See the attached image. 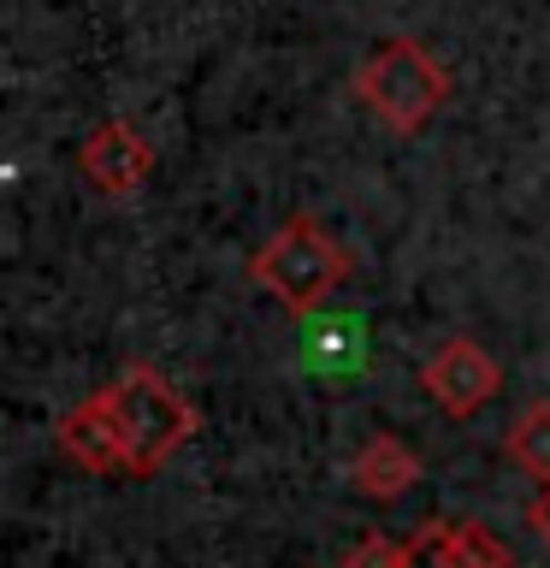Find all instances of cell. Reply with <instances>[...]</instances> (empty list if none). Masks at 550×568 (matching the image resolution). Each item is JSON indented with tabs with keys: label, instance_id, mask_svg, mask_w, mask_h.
Returning a JSON list of instances; mask_svg holds the SVG:
<instances>
[{
	"label": "cell",
	"instance_id": "12",
	"mask_svg": "<svg viewBox=\"0 0 550 568\" xmlns=\"http://www.w3.org/2000/svg\"><path fill=\"white\" fill-rule=\"evenodd\" d=\"M344 568H403V545H397V539H385V532H367V539H355V545H349Z\"/></svg>",
	"mask_w": 550,
	"mask_h": 568
},
{
	"label": "cell",
	"instance_id": "5",
	"mask_svg": "<svg viewBox=\"0 0 550 568\" xmlns=\"http://www.w3.org/2000/svg\"><path fill=\"white\" fill-rule=\"evenodd\" d=\"M420 385L432 390L450 415H473V408H486L497 397L503 373H497V362L473 344V337H444L432 349V362H426V373H420Z\"/></svg>",
	"mask_w": 550,
	"mask_h": 568
},
{
	"label": "cell",
	"instance_id": "13",
	"mask_svg": "<svg viewBox=\"0 0 550 568\" xmlns=\"http://www.w3.org/2000/svg\"><path fill=\"white\" fill-rule=\"evenodd\" d=\"M527 521H532V532H539V539L550 545V486L532 497V509H527Z\"/></svg>",
	"mask_w": 550,
	"mask_h": 568
},
{
	"label": "cell",
	"instance_id": "7",
	"mask_svg": "<svg viewBox=\"0 0 550 568\" xmlns=\"http://www.w3.org/2000/svg\"><path fill=\"white\" fill-rule=\"evenodd\" d=\"M149 160H154V154H149V142H142L124 119L101 124V131L83 142V172L95 178L101 190H113V195H119V190H131L136 178L149 172Z\"/></svg>",
	"mask_w": 550,
	"mask_h": 568
},
{
	"label": "cell",
	"instance_id": "6",
	"mask_svg": "<svg viewBox=\"0 0 550 568\" xmlns=\"http://www.w3.org/2000/svg\"><path fill=\"white\" fill-rule=\"evenodd\" d=\"M60 450L71 462H83L89 474H124V438H119V420L113 408H106V397L95 390V397H83L71 415H60Z\"/></svg>",
	"mask_w": 550,
	"mask_h": 568
},
{
	"label": "cell",
	"instance_id": "1",
	"mask_svg": "<svg viewBox=\"0 0 550 568\" xmlns=\"http://www.w3.org/2000/svg\"><path fill=\"white\" fill-rule=\"evenodd\" d=\"M248 273H255V284H266L284 308L314 314L319 302L349 278V248L337 243L319 220L296 213V220H284L273 237H266V248H255Z\"/></svg>",
	"mask_w": 550,
	"mask_h": 568
},
{
	"label": "cell",
	"instance_id": "11",
	"mask_svg": "<svg viewBox=\"0 0 550 568\" xmlns=\"http://www.w3.org/2000/svg\"><path fill=\"white\" fill-rule=\"evenodd\" d=\"M403 568H461L456 550H450V532L438 527H420L415 539H403Z\"/></svg>",
	"mask_w": 550,
	"mask_h": 568
},
{
	"label": "cell",
	"instance_id": "4",
	"mask_svg": "<svg viewBox=\"0 0 550 568\" xmlns=\"http://www.w3.org/2000/svg\"><path fill=\"white\" fill-rule=\"evenodd\" d=\"M296 362L326 385H355L373 367V332L361 308H314L302 314Z\"/></svg>",
	"mask_w": 550,
	"mask_h": 568
},
{
	"label": "cell",
	"instance_id": "8",
	"mask_svg": "<svg viewBox=\"0 0 550 568\" xmlns=\"http://www.w3.org/2000/svg\"><path fill=\"white\" fill-rule=\"evenodd\" d=\"M349 474H355V491H361V497H403L420 479V462H415V450H408L403 438L379 433L361 456H355Z\"/></svg>",
	"mask_w": 550,
	"mask_h": 568
},
{
	"label": "cell",
	"instance_id": "3",
	"mask_svg": "<svg viewBox=\"0 0 550 568\" xmlns=\"http://www.w3.org/2000/svg\"><path fill=\"white\" fill-rule=\"evenodd\" d=\"M355 83H361V95L379 106L397 131L426 124L444 106V95H450V71H444L420 42H408V36L373 42V53L361 60V71H355Z\"/></svg>",
	"mask_w": 550,
	"mask_h": 568
},
{
	"label": "cell",
	"instance_id": "9",
	"mask_svg": "<svg viewBox=\"0 0 550 568\" xmlns=\"http://www.w3.org/2000/svg\"><path fill=\"white\" fill-rule=\"evenodd\" d=\"M503 450H509V462H521V474L550 486V403H532L527 415H515Z\"/></svg>",
	"mask_w": 550,
	"mask_h": 568
},
{
	"label": "cell",
	"instance_id": "10",
	"mask_svg": "<svg viewBox=\"0 0 550 568\" xmlns=\"http://www.w3.org/2000/svg\"><path fill=\"white\" fill-rule=\"evenodd\" d=\"M444 532H450V550H456L461 568H509V550L479 521H444Z\"/></svg>",
	"mask_w": 550,
	"mask_h": 568
},
{
	"label": "cell",
	"instance_id": "2",
	"mask_svg": "<svg viewBox=\"0 0 550 568\" xmlns=\"http://www.w3.org/2000/svg\"><path fill=\"white\" fill-rule=\"evenodd\" d=\"M124 438V474H154L177 444L195 433V408L160 379L154 367H131L101 390Z\"/></svg>",
	"mask_w": 550,
	"mask_h": 568
}]
</instances>
